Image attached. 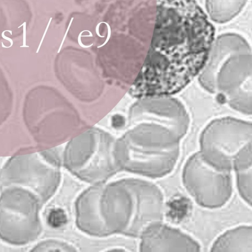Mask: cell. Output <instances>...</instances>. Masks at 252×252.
<instances>
[{
  "label": "cell",
  "mask_w": 252,
  "mask_h": 252,
  "mask_svg": "<svg viewBox=\"0 0 252 252\" xmlns=\"http://www.w3.org/2000/svg\"><path fill=\"white\" fill-rule=\"evenodd\" d=\"M215 33L196 0H157L150 93L166 95L188 84L207 62Z\"/></svg>",
  "instance_id": "cell-1"
},
{
  "label": "cell",
  "mask_w": 252,
  "mask_h": 252,
  "mask_svg": "<svg viewBox=\"0 0 252 252\" xmlns=\"http://www.w3.org/2000/svg\"><path fill=\"white\" fill-rule=\"evenodd\" d=\"M39 202L34 194L24 189H3L0 196V239L14 245L35 240L40 229Z\"/></svg>",
  "instance_id": "cell-2"
},
{
  "label": "cell",
  "mask_w": 252,
  "mask_h": 252,
  "mask_svg": "<svg viewBox=\"0 0 252 252\" xmlns=\"http://www.w3.org/2000/svg\"><path fill=\"white\" fill-rule=\"evenodd\" d=\"M182 181L196 202L206 208L222 206L232 195L230 171L212 165L204 159L199 152L192 155L186 162Z\"/></svg>",
  "instance_id": "cell-3"
},
{
  "label": "cell",
  "mask_w": 252,
  "mask_h": 252,
  "mask_svg": "<svg viewBox=\"0 0 252 252\" xmlns=\"http://www.w3.org/2000/svg\"><path fill=\"white\" fill-rule=\"evenodd\" d=\"M233 121L230 120V128H228V120H225L226 128H223H223L217 129L212 124L200 140L199 152L204 159L215 167L228 171L233 169L234 162L239 156L252 149L251 130L247 128L244 130V126L240 130L241 123L236 130L238 121L232 130Z\"/></svg>",
  "instance_id": "cell-4"
},
{
  "label": "cell",
  "mask_w": 252,
  "mask_h": 252,
  "mask_svg": "<svg viewBox=\"0 0 252 252\" xmlns=\"http://www.w3.org/2000/svg\"><path fill=\"white\" fill-rule=\"evenodd\" d=\"M51 173L37 154L17 156L9 159L1 170L0 185L3 189L13 187L24 189L43 201L52 187Z\"/></svg>",
  "instance_id": "cell-5"
},
{
  "label": "cell",
  "mask_w": 252,
  "mask_h": 252,
  "mask_svg": "<svg viewBox=\"0 0 252 252\" xmlns=\"http://www.w3.org/2000/svg\"><path fill=\"white\" fill-rule=\"evenodd\" d=\"M201 246L180 230L158 222L143 232L142 248L151 252H199Z\"/></svg>",
  "instance_id": "cell-6"
},
{
  "label": "cell",
  "mask_w": 252,
  "mask_h": 252,
  "mask_svg": "<svg viewBox=\"0 0 252 252\" xmlns=\"http://www.w3.org/2000/svg\"><path fill=\"white\" fill-rule=\"evenodd\" d=\"M211 251L252 252L251 225H240L226 231L214 242Z\"/></svg>",
  "instance_id": "cell-7"
},
{
  "label": "cell",
  "mask_w": 252,
  "mask_h": 252,
  "mask_svg": "<svg viewBox=\"0 0 252 252\" xmlns=\"http://www.w3.org/2000/svg\"><path fill=\"white\" fill-rule=\"evenodd\" d=\"M248 0H205L207 15L214 22L226 23L237 16Z\"/></svg>",
  "instance_id": "cell-8"
},
{
  "label": "cell",
  "mask_w": 252,
  "mask_h": 252,
  "mask_svg": "<svg viewBox=\"0 0 252 252\" xmlns=\"http://www.w3.org/2000/svg\"><path fill=\"white\" fill-rule=\"evenodd\" d=\"M236 184L241 197L250 205L252 201V168L235 171Z\"/></svg>",
  "instance_id": "cell-9"
},
{
  "label": "cell",
  "mask_w": 252,
  "mask_h": 252,
  "mask_svg": "<svg viewBox=\"0 0 252 252\" xmlns=\"http://www.w3.org/2000/svg\"><path fill=\"white\" fill-rule=\"evenodd\" d=\"M48 220L50 225L54 227L58 228L66 223L67 218L63 210L61 209H56L50 213Z\"/></svg>",
  "instance_id": "cell-10"
},
{
  "label": "cell",
  "mask_w": 252,
  "mask_h": 252,
  "mask_svg": "<svg viewBox=\"0 0 252 252\" xmlns=\"http://www.w3.org/2000/svg\"><path fill=\"white\" fill-rule=\"evenodd\" d=\"M23 26V45L21 47H28L26 45V22H24L21 26L18 28H20Z\"/></svg>",
  "instance_id": "cell-11"
},
{
  "label": "cell",
  "mask_w": 252,
  "mask_h": 252,
  "mask_svg": "<svg viewBox=\"0 0 252 252\" xmlns=\"http://www.w3.org/2000/svg\"><path fill=\"white\" fill-rule=\"evenodd\" d=\"M102 23H104L107 25V29H108V35H107L106 40H105V42L102 45L98 46V47H100L103 46L108 41V40L110 37L111 33V28H110L109 25L107 23L105 22H102Z\"/></svg>",
  "instance_id": "cell-12"
},
{
  "label": "cell",
  "mask_w": 252,
  "mask_h": 252,
  "mask_svg": "<svg viewBox=\"0 0 252 252\" xmlns=\"http://www.w3.org/2000/svg\"><path fill=\"white\" fill-rule=\"evenodd\" d=\"M52 19V17H51V18H50V19H49V21L48 23V24H47V27H46V29H45V31H44V33H43V36H42V37L41 40V41H40V44H39V47H38V50H37V52H38V50H39V48H40V46H41V44H42V41H43V39H44V37H45V34H46V32H47V30H48V28H49V25H50V23H51V22Z\"/></svg>",
  "instance_id": "cell-13"
},
{
  "label": "cell",
  "mask_w": 252,
  "mask_h": 252,
  "mask_svg": "<svg viewBox=\"0 0 252 252\" xmlns=\"http://www.w3.org/2000/svg\"><path fill=\"white\" fill-rule=\"evenodd\" d=\"M73 19H74L73 17H72L71 20H70V22H69V25H68V27H67V28L66 29V31L65 33V34H64V35L63 36V39L62 43L61 44V46H60L59 52L60 49L61 48V47L62 46V45H63V41H64V39H65V37L66 36V35H67V34L68 33V32L69 30V28H70V26H71V25L72 24V21H73Z\"/></svg>",
  "instance_id": "cell-14"
},
{
  "label": "cell",
  "mask_w": 252,
  "mask_h": 252,
  "mask_svg": "<svg viewBox=\"0 0 252 252\" xmlns=\"http://www.w3.org/2000/svg\"><path fill=\"white\" fill-rule=\"evenodd\" d=\"M9 32L10 33V34H12V31H10V30H5V31H3V32H2V33H1V36H2V37L4 39H6V40H9V41L10 42V43H11V45L9 46V47H10V46H11L12 45V44H13V41H12V39H11L10 38L7 37L5 36L4 35V32Z\"/></svg>",
  "instance_id": "cell-15"
},
{
  "label": "cell",
  "mask_w": 252,
  "mask_h": 252,
  "mask_svg": "<svg viewBox=\"0 0 252 252\" xmlns=\"http://www.w3.org/2000/svg\"><path fill=\"white\" fill-rule=\"evenodd\" d=\"M102 23V22L99 23L96 27V28H95V31H96V34H97V35L100 37H104V36H101L100 35V34H99V27L100 26V25Z\"/></svg>",
  "instance_id": "cell-16"
}]
</instances>
